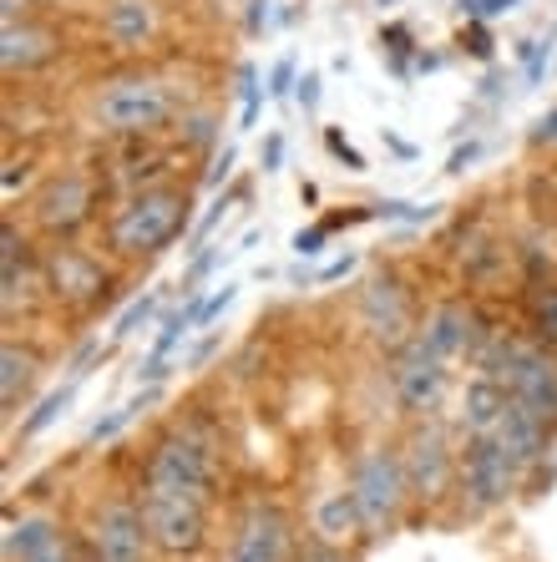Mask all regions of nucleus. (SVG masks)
I'll return each instance as SVG.
<instances>
[{"mask_svg":"<svg viewBox=\"0 0 557 562\" xmlns=\"http://www.w3.org/2000/svg\"><path fill=\"white\" fill-rule=\"evenodd\" d=\"M188 188H143L112 213V249L122 259H153L188 228Z\"/></svg>","mask_w":557,"mask_h":562,"instance_id":"nucleus-1","label":"nucleus"},{"mask_svg":"<svg viewBox=\"0 0 557 562\" xmlns=\"http://www.w3.org/2000/svg\"><path fill=\"white\" fill-rule=\"evenodd\" d=\"M345 492L355 497V512H360V532L365 537H390L405 517V502H411V482H405L401 451L390 446H370L350 461V482Z\"/></svg>","mask_w":557,"mask_h":562,"instance_id":"nucleus-2","label":"nucleus"},{"mask_svg":"<svg viewBox=\"0 0 557 562\" xmlns=\"http://www.w3.org/2000/svg\"><path fill=\"white\" fill-rule=\"evenodd\" d=\"M143 486L208 502L213 486H219V457H213V446L198 431H168V436H157V446L147 451Z\"/></svg>","mask_w":557,"mask_h":562,"instance_id":"nucleus-3","label":"nucleus"},{"mask_svg":"<svg viewBox=\"0 0 557 562\" xmlns=\"http://www.w3.org/2000/svg\"><path fill=\"white\" fill-rule=\"evenodd\" d=\"M522 482H527V467L506 451L502 436H467L456 486H461V497H467L471 512L506 507V502L522 492Z\"/></svg>","mask_w":557,"mask_h":562,"instance_id":"nucleus-4","label":"nucleus"},{"mask_svg":"<svg viewBox=\"0 0 557 562\" xmlns=\"http://www.w3.org/2000/svg\"><path fill=\"white\" fill-rule=\"evenodd\" d=\"M172 117V92L157 77H118L107 81L97 102H91V122L112 137H143V132L163 127Z\"/></svg>","mask_w":557,"mask_h":562,"instance_id":"nucleus-5","label":"nucleus"},{"mask_svg":"<svg viewBox=\"0 0 557 562\" xmlns=\"http://www.w3.org/2000/svg\"><path fill=\"white\" fill-rule=\"evenodd\" d=\"M137 507H143L147 537H153L157 552H168V558H193V552L208 542V502L143 486V492H137Z\"/></svg>","mask_w":557,"mask_h":562,"instance_id":"nucleus-6","label":"nucleus"},{"mask_svg":"<svg viewBox=\"0 0 557 562\" xmlns=\"http://www.w3.org/2000/svg\"><path fill=\"white\" fill-rule=\"evenodd\" d=\"M401 467H405V482H411V497L436 507L446 492L456 486V471H461V451H452V436L446 426L436 420H421L401 446Z\"/></svg>","mask_w":557,"mask_h":562,"instance_id":"nucleus-7","label":"nucleus"},{"mask_svg":"<svg viewBox=\"0 0 557 562\" xmlns=\"http://www.w3.org/2000/svg\"><path fill=\"white\" fill-rule=\"evenodd\" d=\"M446 366H452V360H441L421 335H411L405 345H396V350H390V391H396L401 411H411V416H431V411L446 401V380H452Z\"/></svg>","mask_w":557,"mask_h":562,"instance_id":"nucleus-8","label":"nucleus"},{"mask_svg":"<svg viewBox=\"0 0 557 562\" xmlns=\"http://www.w3.org/2000/svg\"><path fill=\"white\" fill-rule=\"evenodd\" d=\"M91 209H97V178L71 168V172H56V178L41 183L36 203H31V218H36L41 234L71 238L81 223L91 218Z\"/></svg>","mask_w":557,"mask_h":562,"instance_id":"nucleus-9","label":"nucleus"},{"mask_svg":"<svg viewBox=\"0 0 557 562\" xmlns=\"http://www.w3.org/2000/svg\"><path fill=\"white\" fill-rule=\"evenodd\" d=\"M294 527L274 502H254V507L238 517L234 537H229V552L219 562H294Z\"/></svg>","mask_w":557,"mask_h":562,"instance_id":"nucleus-10","label":"nucleus"},{"mask_svg":"<svg viewBox=\"0 0 557 562\" xmlns=\"http://www.w3.org/2000/svg\"><path fill=\"white\" fill-rule=\"evenodd\" d=\"M41 284L52 289L56 304H71V310H91V304L107 294V269L91 259L87 249H71L56 238V249L41 259Z\"/></svg>","mask_w":557,"mask_h":562,"instance_id":"nucleus-11","label":"nucleus"},{"mask_svg":"<svg viewBox=\"0 0 557 562\" xmlns=\"http://www.w3.org/2000/svg\"><path fill=\"white\" fill-rule=\"evenodd\" d=\"M147 548H153V537H147L137 502L118 497L91 517V552H97V562H147Z\"/></svg>","mask_w":557,"mask_h":562,"instance_id":"nucleus-12","label":"nucleus"},{"mask_svg":"<svg viewBox=\"0 0 557 562\" xmlns=\"http://www.w3.org/2000/svg\"><path fill=\"white\" fill-rule=\"evenodd\" d=\"M415 335L441 355V360H461V355H477L481 340H487V325H481V314L461 300H446L415 325Z\"/></svg>","mask_w":557,"mask_h":562,"instance_id":"nucleus-13","label":"nucleus"},{"mask_svg":"<svg viewBox=\"0 0 557 562\" xmlns=\"http://www.w3.org/2000/svg\"><path fill=\"white\" fill-rule=\"evenodd\" d=\"M360 325L370 329V340H380L386 350L405 345L415 335V319H411V300L396 279H376V284L360 294Z\"/></svg>","mask_w":557,"mask_h":562,"instance_id":"nucleus-14","label":"nucleus"},{"mask_svg":"<svg viewBox=\"0 0 557 562\" xmlns=\"http://www.w3.org/2000/svg\"><path fill=\"white\" fill-rule=\"evenodd\" d=\"M492 436H502V446L512 451V457L522 461V467H537V461L547 457V441H553V426H547L543 416H532L527 406H517L512 395H506V411H502V420H497V431Z\"/></svg>","mask_w":557,"mask_h":562,"instance_id":"nucleus-15","label":"nucleus"},{"mask_svg":"<svg viewBox=\"0 0 557 562\" xmlns=\"http://www.w3.org/2000/svg\"><path fill=\"white\" fill-rule=\"evenodd\" d=\"M56 56V36L36 21H21V26H5L0 31V66H5V77H26L36 66H46Z\"/></svg>","mask_w":557,"mask_h":562,"instance_id":"nucleus-16","label":"nucleus"},{"mask_svg":"<svg viewBox=\"0 0 557 562\" xmlns=\"http://www.w3.org/2000/svg\"><path fill=\"white\" fill-rule=\"evenodd\" d=\"M5 254H0V310L15 314L31 304V284H36V269H31V254H26V238L15 234V223H5V234H0Z\"/></svg>","mask_w":557,"mask_h":562,"instance_id":"nucleus-17","label":"nucleus"},{"mask_svg":"<svg viewBox=\"0 0 557 562\" xmlns=\"http://www.w3.org/2000/svg\"><path fill=\"white\" fill-rule=\"evenodd\" d=\"M102 31H107V41H112V46H122V52H137L143 41H153L157 11L147 5V0H107Z\"/></svg>","mask_w":557,"mask_h":562,"instance_id":"nucleus-18","label":"nucleus"},{"mask_svg":"<svg viewBox=\"0 0 557 562\" xmlns=\"http://www.w3.org/2000/svg\"><path fill=\"white\" fill-rule=\"evenodd\" d=\"M506 411V385L492 375H477L467 385V395H461V431L467 436H492L497 420H502Z\"/></svg>","mask_w":557,"mask_h":562,"instance_id":"nucleus-19","label":"nucleus"},{"mask_svg":"<svg viewBox=\"0 0 557 562\" xmlns=\"http://www.w3.org/2000/svg\"><path fill=\"white\" fill-rule=\"evenodd\" d=\"M31 380H36V355H31L26 345L5 340L0 345V401H5V411H15L26 401Z\"/></svg>","mask_w":557,"mask_h":562,"instance_id":"nucleus-20","label":"nucleus"},{"mask_svg":"<svg viewBox=\"0 0 557 562\" xmlns=\"http://www.w3.org/2000/svg\"><path fill=\"white\" fill-rule=\"evenodd\" d=\"M52 542H62V522L56 517H21V522L5 527V562H26L31 552L52 548Z\"/></svg>","mask_w":557,"mask_h":562,"instance_id":"nucleus-21","label":"nucleus"},{"mask_svg":"<svg viewBox=\"0 0 557 562\" xmlns=\"http://www.w3.org/2000/svg\"><path fill=\"white\" fill-rule=\"evenodd\" d=\"M360 532V512H355V497L350 492H330V497L314 507V537L324 542H339L345 548V537Z\"/></svg>","mask_w":557,"mask_h":562,"instance_id":"nucleus-22","label":"nucleus"},{"mask_svg":"<svg viewBox=\"0 0 557 562\" xmlns=\"http://www.w3.org/2000/svg\"><path fill=\"white\" fill-rule=\"evenodd\" d=\"M532 335H537V345L557 350V284L532 289Z\"/></svg>","mask_w":557,"mask_h":562,"instance_id":"nucleus-23","label":"nucleus"},{"mask_svg":"<svg viewBox=\"0 0 557 562\" xmlns=\"http://www.w3.org/2000/svg\"><path fill=\"white\" fill-rule=\"evenodd\" d=\"M77 380H81V375H71V380H66V385H62V391H52V395H46V401H41L36 411H31L26 420H21V441H31V436H41V431H46V426H52L56 416H62L66 406H71V395H77Z\"/></svg>","mask_w":557,"mask_h":562,"instance_id":"nucleus-24","label":"nucleus"},{"mask_svg":"<svg viewBox=\"0 0 557 562\" xmlns=\"http://www.w3.org/2000/svg\"><path fill=\"white\" fill-rule=\"evenodd\" d=\"M153 395H157V391H143V395H137V401H127V406H118V411H112V416H107V420H97V426H91V441H112V436H118L122 426H127V420L137 416V411H143L147 401H153Z\"/></svg>","mask_w":557,"mask_h":562,"instance_id":"nucleus-25","label":"nucleus"},{"mask_svg":"<svg viewBox=\"0 0 557 562\" xmlns=\"http://www.w3.org/2000/svg\"><path fill=\"white\" fill-rule=\"evenodd\" d=\"M294 562H355L339 542H324V537H304L294 548Z\"/></svg>","mask_w":557,"mask_h":562,"instance_id":"nucleus-26","label":"nucleus"},{"mask_svg":"<svg viewBox=\"0 0 557 562\" xmlns=\"http://www.w3.org/2000/svg\"><path fill=\"white\" fill-rule=\"evenodd\" d=\"M238 97H244V127H254V117H259V71H254V66H244Z\"/></svg>","mask_w":557,"mask_h":562,"instance_id":"nucleus-27","label":"nucleus"},{"mask_svg":"<svg viewBox=\"0 0 557 562\" xmlns=\"http://www.w3.org/2000/svg\"><path fill=\"white\" fill-rule=\"evenodd\" d=\"M153 310H157V294H143V300H137V304H132V310L118 319V329H112V335H118V340H127L137 325H147V314H153Z\"/></svg>","mask_w":557,"mask_h":562,"instance_id":"nucleus-28","label":"nucleus"},{"mask_svg":"<svg viewBox=\"0 0 557 562\" xmlns=\"http://www.w3.org/2000/svg\"><path fill=\"white\" fill-rule=\"evenodd\" d=\"M234 294H238V284H223L219 294H208V300H203V310H198V329H208V325H213V319H219V314L229 310V304H234Z\"/></svg>","mask_w":557,"mask_h":562,"instance_id":"nucleus-29","label":"nucleus"},{"mask_svg":"<svg viewBox=\"0 0 557 562\" xmlns=\"http://www.w3.org/2000/svg\"><path fill=\"white\" fill-rule=\"evenodd\" d=\"M324 147H330V153H335V157H339V162H345V168H350V172H365V157H360V153H355V147H350V143H345V137H339V132H335V127L324 132Z\"/></svg>","mask_w":557,"mask_h":562,"instance_id":"nucleus-30","label":"nucleus"},{"mask_svg":"<svg viewBox=\"0 0 557 562\" xmlns=\"http://www.w3.org/2000/svg\"><path fill=\"white\" fill-rule=\"evenodd\" d=\"M330 228H335V223H314L310 234H299V238H294V254H299V259L320 254V249H324V238H330Z\"/></svg>","mask_w":557,"mask_h":562,"instance_id":"nucleus-31","label":"nucleus"},{"mask_svg":"<svg viewBox=\"0 0 557 562\" xmlns=\"http://www.w3.org/2000/svg\"><path fill=\"white\" fill-rule=\"evenodd\" d=\"M289 87H299V81H294V61L285 56V61L269 71V97H289Z\"/></svg>","mask_w":557,"mask_h":562,"instance_id":"nucleus-32","label":"nucleus"},{"mask_svg":"<svg viewBox=\"0 0 557 562\" xmlns=\"http://www.w3.org/2000/svg\"><path fill=\"white\" fill-rule=\"evenodd\" d=\"M294 97H299V106H304V112H314V106H320V77H314V71H304Z\"/></svg>","mask_w":557,"mask_h":562,"instance_id":"nucleus-33","label":"nucleus"},{"mask_svg":"<svg viewBox=\"0 0 557 562\" xmlns=\"http://www.w3.org/2000/svg\"><path fill=\"white\" fill-rule=\"evenodd\" d=\"M26 562H77V558H71V548H66V537H62V542H52V548H41V552H31V558Z\"/></svg>","mask_w":557,"mask_h":562,"instance_id":"nucleus-34","label":"nucleus"},{"mask_svg":"<svg viewBox=\"0 0 557 562\" xmlns=\"http://www.w3.org/2000/svg\"><path fill=\"white\" fill-rule=\"evenodd\" d=\"M0 21H5V26H21V21H31V0H5Z\"/></svg>","mask_w":557,"mask_h":562,"instance_id":"nucleus-35","label":"nucleus"},{"mask_svg":"<svg viewBox=\"0 0 557 562\" xmlns=\"http://www.w3.org/2000/svg\"><path fill=\"white\" fill-rule=\"evenodd\" d=\"M380 41H386V46H390V52H396V56H405V52H411V31H405V26H390Z\"/></svg>","mask_w":557,"mask_h":562,"instance_id":"nucleus-36","label":"nucleus"},{"mask_svg":"<svg viewBox=\"0 0 557 562\" xmlns=\"http://www.w3.org/2000/svg\"><path fill=\"white\" fill-rule=\"evenodd\" d=\"M532 143L543 147V143H557V112H547L543 122H537V132H532Z\"/></svg>","mask_w":557,"mask_h":562,"instance_id":"nucleus-37","label":"nucleus"},{"mask_svg":"<svg viewBox=\"0 0 557 562\" xmlns=\"http://www.w3.org/2000/svg\"><path fill=\"white\" fill-rule=\"evenodd\" d=\"M467 5H471L477 15H502V11H512L517 0H467Z\"/></svg>","mask_w":557,"mask_h":562,"instance_id":"nucleus-38","label":"nucleus"},{"mask_svg":"<svg viewBox=\"0 0 557 562\" xmlns=\"http://www.w3.org/2000/svg\"><path fill=\"white\" fill-rule=\"evenodd\" d=\"M279 157H285V137H269V143H264V172L279 168Z\"/></svg>","mask_w":557,"mask_h":562,"instance_id":"nucleus-39","label":"nucleus"},{"mask_svg":"<svg viewBox=\"0 0 557 562\" xmlns=\"http://www.w3.org/2000/svg\"><path fill=\"white\" fill-rule=\"evenodd\" d=\"M350 269H355V259H350V254H345V259H335V263H330V269H324V274H320V284H330V279H345V274H350Z\"/></svg>","mask_w":557,"mask_h":562,"instance_id":"nucleus-40","label":"nucleus"},{"mask_svg":"<svg viewBox=\"0 0 557 562\" xmlns=\"http://www.w3.org/2000/svg\"><path fill=\"white\" fill-rule=\"evenodd\" d=\"M77 562H97V552H87V558H77Z\"/></svg>","mask_w":557,"mask_h":562,"instance_id":"nucleus-41","label":"nucleus"}]
</instances>
